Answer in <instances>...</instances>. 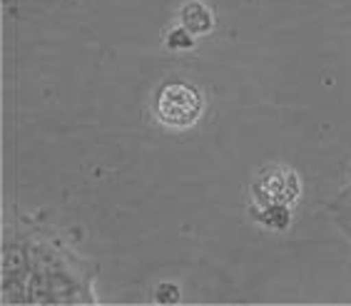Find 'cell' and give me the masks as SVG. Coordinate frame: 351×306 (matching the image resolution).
<instances>
[{"instance_id":"6da1fadb","label":"cell","mask_w":351,"mask_h":306,"mask_svg":"<svg viewBox=\"0 0 351 306\" xmlns=\"http://www.w3.org/2000/svg\"><path fill=\"white\" fill-rule=\"evenodd\" d=\"M202 115V95L189 82H167L157 95V117L167 127L184 129Z\"/></svg>"},{"instance_id":"7a4b0ae2","label":"cell","mask_w":351,"mask_h":306,"mask_svg":"<svg viewBox=\"0 0 351 306\" xmlns=\"http://www.w3.org/2000/svg\"><path fill=\"white\" fill-rule=\"evenodd\" d=\"M182 25L192 35H204L212 30V15L202 3H187L182 8Z\"/></svg>"},{"instance_id":"3957f363","label":"cell","mask_w":351,"mask_h":306,"mask_svg":"<svg viewBox=\"0 0 351 306\" xmlns=\"http://www.w3.org/2000/svg\"><path fill=\"white\" fill-rule=\"evenodd\" d=\"M289 182H294V175H291V172H274V175H269V179H267V187H259V192H264L267 199H271V202H287V199L297 192V190H284Z\"/></svg>"},{"instance_id":"277c9868","label":"cell","mask_w":351,"mask_h":306,"mask_svg":"<svg viewBox=\"0 0 351 306\" xmlns=\"http://www.w3.org/2000/svg\"><path fill=\"white\" fill-rule=\"evenodd\" d=\"M167 45L172 50L192 48V33H189V30H184V27H180V30H175V33L167 38Z\"/></svg>"}]
</instances>
